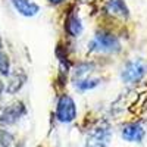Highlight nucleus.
<instances>
[{
  "label": "nucleus",
  "mask_w": 147,
  "mask_h": 147,
  "mask_svg": "<svg viewBox=\"0 0 147 147\" xmlns=\"http://www.w3.org/2000/svg\"><path fill=\"white\" fill-rule=\"evenodd\" d=\"M27 113V107L22 102H13L0 107V124L2 125H13Z\"/></svg>",
  "instance_id": "nucleus-4"
},
{
  "label": "nucleus",
  "mask_w": 147,
  "mask_h": 147,
  "mask_svg": "<svg viewBox=\"0 0 147 147\" xmlns=\"http://www.w3.org/2000/svg\"><path fill=\"white\" fill-rule=\"evenodd\" d=\"M74 82H75V88L78 91L84 93V91H88V90L96 88L97 85L102 82V80L100 78H90V77H87V78H82V80H77Z\"/></svg>",
  "instance_id": "nucleus-12"
},
{
  "label": "nucleus",
  "mask_w": 147,
  "mask_h": 147,
  "mask_svg": "<svg viewBox=\"0 0 147 147\" xmlns=\"http://www.w3.org/2000/svg\"><path fill=\"white\" fill-rule=\"evenodd\" d=\"M77 118V105L69 94H62L56 103V119L63 124L75 121Z\"/></svg>",
  "instance_id": "nucleus-3"
},
{
  "label": "nucleus",
  "mask_w": 147,
  "mask_h": 147,
  "mask_svg": "<svg viewBox=\"0 0 147 147\" xmlns=\"http://www.w3.org/2000/svg\"><path fill=\"white\" fill-rule=\"evenodd\" d=\"M146 75V66L143 63L141 59H134L125 63V66L122 68L121 72V80L125 84H132V82H138L143 80Z\"/></svg>",
  "instance_id": "nucleus-5"
},
{
  "label": "nucleus",
  "mask_w": 147,
  "mask_h": 147,
  "mask_svg": "<svg viewBox=\"0 0 147 147\" xmlns=\"http://www.w3.org/2000/svg\"><path fill=\"white\" fill-rule=\"evenodd\" d=\"M105 10L112 18L124 19V21L129 18V9L124 0H107L105 5Z\"/></svg>",
  "instance_id": "nucleus-7"
},
{
  "label": "nucleus",
  "mask_w": 147,
  "mask_h": 147,
  "mask_svg": "<svg viewBox=\"0 0 147 147\" xmlns=\"http://www.w3.org/2000/svg\"><path fill=\"white\" fill-rule=\"evenodd\" d=\"M25 82H27V74L24 72V69H16L15 72L9 74L5 91L7 94H16L24 87V84H25Z\"/></svg>",
  "instance_id": "nucleus-8"
},
{
  "label": "nucleus",
  "mask_w": 147,
  "mask_h": 147,
  "mask_svg": "<svg viewBox=\"0 0 147 147\" xmlns=\"http://www.w3.org/2000/svg\"><path fill=\"white\" fill-rule=\"evenodd\" d=\"M112 138V129L107 122L94 127L85 138V144L84 147H107V144L110 143Z\"/></svg>",
  "instance_id": "nucleus-2"
},
{
  "label": "nucleus",
  "mask_w": 147,
  "mask_h": 147,
  "mask_svg": "<svg viewBox=\"0 0 147 147\" xmlns=\"http://www.w3.org/2000/svg\"><path fill=\"white\" fill-rule=\"evenodd\" d=\"M10 74V60H9V56L7 53L0 49V75L2 77H9Z\"/></svg>",
  "instance_id": "nucleus-13"
},
{
  "label": "nucleus",
  "mask_w": 147,
  "mask_h": 147,
  "mask_svg": "<svg viewBox=\"0 0 147 147\" xmlns=\"http://www.w3.org/2000/svg\"><path fill=\"white\" fill-rule=\"evenodd\" d=\"M12 141H13L12 134L7 132L6 129H0V147H10Z\"/></svg>",
  "instance_id": "nucleus-14"
},
{
  "label": "nucleus",
  "mask_w": 147,
  "mask_h": 147,
  "mask_svg": "<svg viewBox=\"0 0 147 147\" xmlns=\"http://www.w3.org/2000/svg\"><path fill=\"white\" fill-rule=\"evenodd\" d=\"M65 31L68 32V35L71 37H80L84 31V25H82V21L81 18L75 13V12H69V15L66 16L65 21Z\"/></svg>",
  "instance_id": "nucleus-10"
},
{
  "label": "nucleus",
  "mask_w": 147,
  "mask_h": 147,
  "mask_svg": "<svg viewBox=\"0 0 147 147\" xmlns=\"http://www.w3.org/2000/svg\"><path fill=\"white\" fill-rule=\"evenodd\" d=\"M10 2L18 13L25 18H32L40 12V6L32 0H10Z\"/></svg>",
  "instance_id": "nucleus-9"
},
{
  "label": "nucleus",
  "mask_w": 147,
  "mask_h": 147,
  "mask_svg": "<svg viewBox=\"0 0 147 147\" xmlns=\"http://www.w3.org/2000/svg\"><path fill=\"white\" fill-rule=\"evenodd\" d=\"M121 136L125 141L129 143H141L146 136V129L140 122H129L122 127Z\"/></svg>",
  "instance_id": "nucleus-6"
},
{
  "label": "nucleus",
  "mask_w": 147,
  "mask_h": 147,
  "mask_svg": "<svg viewBox=\"0 0 147 147\" xmlns=\"http://www.w3.org/2000/svg\"><path fill=\"white\" fill-rule=\"evenodd\" d=\"M93 69H94V63H93V62H80L75 68H74V71H72L74 81L87 78L88 74L93 72Z\"/></svg>",
  "instance_id": "nucleus-11"
},
{
  "label": "nucleus",
  "mask_w": 147,
  "mask_h": 147,
  "mask_svg": "<svg viewBox=\"0 0 147 147\" xmlns=\"http://www.w3.org/2000/svg\"><path fill=\"white\" fill-rule=\"evenodd\" d=\"M63 2H66V0H50V3H53V5H60Z\"/></svg>",
  "instance_id": "nucleus-15"
},
{
  "label": "nucleus",
  "mask_w": 147,
  "mask_h": 147,
  "mask_svg": "<svg viewBox=\"0 0 147 147\" xmlns=\"http://www.w3.org/2000/svg\"><path fill=\"white\" fill-rule=\"evenodd\" d=\"M122 50L119 38L106 30L97 31L93 40L88 43V52L91 53H103V55H115Z\"/></svg>",
  "instance_id": "nucleus-1"
}]
</instances>
